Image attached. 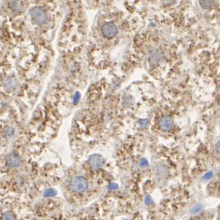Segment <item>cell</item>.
<instances>
[{
  "instance_id": "13",
  "label": "cell",
  "mask_w": 220,
  "mask_h": 220,
  "mask_svg": "<svg viewBox=\"0 0 220 220\" xmlns=\"http://www.w3.org/2000/svg\"><path fill=\"white\" fill-rule=\"evenodd\" d=\"M216 150L217 152V153H219V141H217L216 144Z\"/></svg>"
},
{
  "instance_id": "10",
  "label": "cell",
  "mask_w": 220,
  "mask_h": 220,
  "mask_svg": "<svg viewBox=\"0 0 220 220\" xmlns=\"http://www.w3.org/2000/svg\"><path fill=\"white\" fill-rule=\"evenodd\" d=\"M202 209H203V206L202 204H198V205L195 206V207H194L193 209H191V213L192 214H196V213H198L200 212L201 210H202Z\"/></svg>"
},
{
  "instance_id": "14",
  "label": "cell",
  "mask_w": 220,
  "mask_h": 220,
  "mask_svg": "<svg viewBox=\"0 0 220 220\" xmlns=\"http://www.w3.org/2000/svg\"><path fill=\"white\" fill-rule=\"evenodd\" d=\"M200 220H207V219H200Z\"/></svg>"
},
{
  "instance_id": "12",
  "label": "cell",
  "mask_w": 220,
  "mask_h": 220,
  "mask_svg": "<svg viewBox=\"0 0 220 220\" xmlns=\"http://www.w3.org/2000/svg\"><path fill=\"white\" fill-rule=\"evenodd\" d=\"M212 175H213V173L211 172H209V173H207V174H206L204 176V179H209L212 177Z\"/></svg>"
},
{
  "instance_id": "3",
  "label": "cell",
  "mask_w": 220,
  "mask_h": 220,
  "mask_svg": "<svg viewBox=\"0 0 220 220\" xmlns=\"http://www.w3.org/2000/svg\"><path fill=\"white\" fill-rule=\"evenodd\" d=\"M102 34L108 39H113L118 33V30L113 22H108L103 25L102 28Z\"/></svg>"
},
{
  "instance_id": "11",
  "label": "cell",
  "mask_w": 220,
  "mask_h": 220,
  "mask_svg": "<svg viewBox=\"0 0 220 220\" xmlns=\"http://www.w3.org/2000/svg\"><path fill=\"white\" fill-rule=\"evenodd\" d=\"M56 195V191L54 189H48L47 190L45 193H44V197H51V196H54Z\"/></svg>"
},
{
  "instance_id": "8",
  "label": "cell",
  "mask_w": 220,
  "mask_h": 220,
  "mask_svg": "<svg viewBox=\"0 0 220 220\" xmlns=\"http://www.w3.org/2000/svg\"><path fill=\"white\" fill-rule=\"evenodd\" d=\"M10 5L12 6L11 8H13L15 11L19 10L21 9V7L22 6V3L18 1H11L10 2Z\"/></svg>"
},
{
  "instance_id": "6",
  "label": "cell",
  "mask_w": 220,
  "mask_h": 220,
  "mask_svg": "<svg viewBox=\"0 0 220 220\" xmlns=\"http://www.w3.org/2000/svg\"><path fill=\"white\" fill-rule=\"evenodd\" d=\"M160 128L164 131H169L174 128V119L170 116H165L161 119L159 122Z\"/></svg>"
},
{
  "instance_id": "4",
  "label": "cell",
  "mask_w": 220,
  "mask_h": 220,
  "mask_svg": "<svg viewBox=\"0 0 220 220\" xmlns=\"http://www.w3.org/2000/svg\"><path fill=\"white\" fill-rule=\"evenodd\" d=\"M88 164L93 170L98 171L101 169L104 165V158L99 154H93L88 158Z\"/></svg>"
},
{
  "instance_id": "2",
  "label": "cell",
  "mask_w": 220,
  "mask_h": 220,
  "mask_svg": "<svg viewBox=\"0 0 220 220\" xmlns=\"http://www.w3.org/2000/svg\"><path fill=\"white\" fill-rule=\"evenodd\" d=\"M30 16H31L32 22L39 25L43 24L48 19L45 12L39 7H34L30 10Z\"/></svg>"
},
{
  "instance_id": "7",
  "label": "cell",
  "mask_w": 220,
  "mask_h": 220,
  "mask_svg": "<svg viewBox=\"0 0 220 220\" xmlns=\"http://www.w3.org/2000/svg\"><path fill=\"white\" fill-rule=\"evenodd\" d=\"M200 5L204 9H208L211 8V6L213 4V1H200Z\"/></svg>"
},
{
  "instance_id": "9",
  "label": "cell",
  "mask_w": 220,
  "mask_h": 220,
  "mask_svg": "<svg viewBox=\"0 0 220 220\" xmlns=\"http://www.w3.org/2000/svg\"><path fill=\"white\" fill-rule=\"evenodd\" d=\"M2 220H16V217L11 212H6L4 214Z\"/></svg>"
},
{
  "instance_id": "1",
  "label": "cell",
  "mask_w": 220,
  "mask_h": 220,
  "mask_svg": "<svg viewBox=\"0 0 220 220\" xmlns=\"http://www.w3.org/2000/svg\"><path fill=\"white\" fill-rule=\"evenodd\" d=\"M88 187V182L85 178L81 175H76L72 178L70 182V188L75 193H83Z\"/></svg>"
},
{
  "instance_id": "5",
  "label": "cell",
  "mask_w": 220,
  "mask_h": 220,
  "mask_svg": "<svg viewBox=\"0 0 220 220\" xmlns=\"http://www.w3.org/2000/svg\"><path fill=\"white\" fill-rule=\"evenodd\" d=\"M6 165L8 166L9 167L15 168L18 167L19 166L21 165L22 163V160H21L20 156L17 155V154L11 153L7 156L6 159Z\"/></svg>"
}]
</instances>
